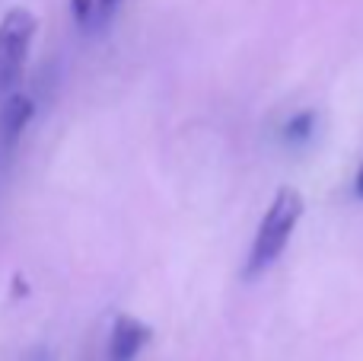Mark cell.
<instances>
[{
    "label": "cell",
    "instance_id": "obj_5",
    "mask_svg": "<svg viewBox=\"0 0 363 361\" xmlns=\"http://www.w3.org/2000/svg\"><path fill=\"white\" fill-rule=\"evenodd\" d=\"M313 131H315V112H313V109H306V112H296L294 119L284 125V138L294 141V144H296V141H306Z\"/></svg>",
    "mask_w": 363,
    "mask_h": 361
},
{
    "label": "cell",
    "instance_id": "obj_6",
    "mask_svg": "<svg viewBox=\"0 0 363 361\" xmlns=\"http://www.w3.org/2000/svg\"><path fill=\"white\" fill-rule=\"evenodd\" d=\"M70 13H74V19L80 26H86L89 16L96 13V0H70Z\"/></svg>",
    "mask_w": 363,
    "mask_h": 361
},
{
    "label": "cell",
    "instance_id": "obj_3",
    "mask_svg": "<svg viewBox=\"0 0 363 361\" xmlns=\"http://www.w3.org/2000/svg\"><path fill=\"white\" fill-rule=\"evenodd\" d=\"M153 330L147 323H140L138 317H115L112 326V336H108V361H134L140 355L147 343H150Z\"/></svg>",
    "mask_w": 363,
    "mask_h": 361
},
{
    "label": "cell",
    "instance_id": "obj_4",
    "mask_svg": "<svg viewBox=\"0 0 363 361\" xmlns=\"http://www.w3.org/2000/svg\"><path fill=\"white\" fill-rule=\"evenodd\" d=\"M32 115H35V102L29 99V96L16 93L10 96V99L0 106V138H4V144H16V138L26 131V125L32 122Z\"/></svg>",
    "mask_w": 363,
    "mask_h": 361
},
{
    "label": "cell",
    "instance_id": "obj_1",
    "mask_svg": "<svg viewBox=\"0 0 363 361\" xmlns=\"http://www.w3.org/2000/svg\"><path fill=\"white\" fill-rule=\"evenodd\" d=\"M303 208H306V205H303L300 189H294V185L277 189L274 202L268 205L262 224H258L255 240H252L249 266H245V275H249V279H252V275H262L264 269L274 266V259L284 253V247L290 243L296 224H300Z\"/></svg>",
    "mask_w": 363,
    "mask_h": 361
},
{
    "label": "cell",
    "instance_id": "obj_7",
    "mask_svg": "<svg viewBox=\"0 0 363 361\" xmlns=\"http://www.w3.org/2000/svg\"><path fill=\"white\" fill-rule=\"evenodd\" d=\"M118 4H121V0H96V10H99L102 16H108V13H112Z\"/></svg>",
    "mask_w": 363,
    "mask_h": 361
},
{
    "label": "cell",
    "instance_id": "obj_8",
    "mask_svg": "<svg viewBox=\"0 0 363 361\" xmlns=\"http://www.w3.org/2000/svg\"><path fill=\"white\" fill-rule=\"evenodd\" d=\"M357 195L363 198V163H360V170H357Z\"/></svg>",
    "mask_w": 363,
    "mask_h": 361
},
{
    "label": "cell",
    "instance_id": "obj_2",
    "mask_svg": "<svg viewBox=\"0 0 363 361\" xmlns=\"http://www.w3.org/2000/svg\"><path fill=\"white\" fill-rule=\"evenodd\" d=\"M38 19L26 6H13L0 19V90H10L26 68V55L35 38Z\"/></svg>",
    "mask_w": 363,
    "mask_h": 361
}]
</instances>
